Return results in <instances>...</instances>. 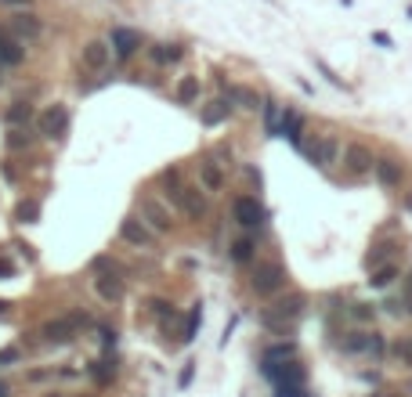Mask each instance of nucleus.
Segmentation results:
<instances>
[{
  "label": "nucleus",
  "instance_id": "obj_1",
  "mask_svg": "<svg viewBox=\"0 0 412 397\" xmlns=\"http://www.w3.org/2000/svg\"><path fill=\"white\" fill-rule=\"evenodd\" d=\"M301 314H304V297L293 293V297H282L261 321H264V329H271V332H293V325H297Z\"/></svg>",
  "mask_w": 412,
  "mask_h": 397
},
{
  "label": "nucleus",
  "instance_id": "obj_2",
  "mask_svg": "<svg viewBox=\"0 0 412 397\" xmlns=\"http://www.w3.org/2000/svg\"><path fill=\"white\" fill-rule=\"evenodd\" d=\"M138 217L149 224V228L156 232V235H170L174 232V213H170V206L163 202V199H156V195H141V202H138Z\"/></svg>",
  "mask_w": 412,
  "mask_h": 397
},
{
  "label": "nucleus",
  "instance_id": "obj_3",
  "mask_svg": "<svg viewBox=\"0 0 412 397\" xmlns=\"http://www.w3.org/2000/svg\"><path fill=\"white\" fill-rule=\"evenodd\" d=\"M250 286H253L257 297H275V293H282V289H286V271H282V264H275V260L257 264L253 274H250Z\"/></svg>",
  "mask_w": 412,
  "mask_h": 397
},
{
  "label": "nucleus",
  "instance_id": "obj_4",
  "mask_svg": "<svg viewBox=\"0 0 412 397\" xmlns=\"http://www.w3.org/2000/svg\"><path fill=\"white\" fill-rule=\"evenodd\" d=\"M166 195H170V202L178 206L185 217H192V220H203V217H206V199L199 195V188H189V185H174Z\"/></svg>",
  "mask_w": 412,
  "mask_h": 397
},
{
  "label": "nucleus",
  "instance_id": "obj_5",
  "mask_svg": "<svg viewBox=\"0 0 412 397\" xmlns=\"http://www.w3.org/2000/svg\"><path fill=\"white\" fill-rule=\"evenodd\" d=\"M87 314H66V318H54L44 325V339L47 344H69V339L80 332V325H87Z\"/></svg>",
  "mask_w": 412,
  "mask_h": 397
},
{
  "label": "nucleus",
  "instance_id": "obj_6",
  "mask_svg": "<svg viewBox=\"0 0 412 397\" xmlns=\"http://www.w3.org/2000/svg\"><path fill=\"white\" fill-rule=\"evenodd\" d=\"M36 130L44 138H62L69 130V108L66 105H47L40 116H36Z\"/></svg>",
  "mask_w": 412,
  "mask_h": 397
},
{
  "label": "nucleus",
  "instance_id": "obj_7",
  "mask_svg": "<svg viewBox=\"0 0 412 397\" xmlns=\"http://www.w3.org/2000/svg\"><path fill=\"white\" fill-rule=\"evenodd\" d=\"M120 239H124L127 246H134V249H149V246L156 242V232L149 228L141 217H124V220H120Z\"/></svg>",
  "mask_w": 412,
  "mask_h": 397
},
{
  "label": "nucleus",
  "instance_id": "obj_8",
  "mask_svg": "<svg viewBox=\"0 0 412 397\" xmlns=\"http://www.w3.org/2000/svg\"><path fill=\"white\" fill-rule=\"evenodd\" d=\"M109 62H112V47H109V40H87V43H84V51H80V66H84V69H91V73H105Z\"/></svg>",
  "mask_w": 412,
  "mask_h": 397
},
{
  "label": "nucleus",
  "instance_id": "obj_9",
  "mask_svg": "<svg viewBox=\"0 0 412 397\" xmlns=\"http://www.w3.org/2000/svg\"><path fill=\"white\" fill-rule=\"evenodd\" d=\"M11 33H15L19 43H33V40L44 36V22H40V15H33V11H15V15H11Z\"/></svg>",
  "mask_w": 412,
  "mask_h": 397
},
{
  "label": "nucleus",
  "instance_id": "obj_10",
  "mask_svg": "<svg viewBox=\"0 0 412 397\" xmlns=\"http://www.w3.org/2000/svg\"><path fill=\"white\" fill-rule=\"evenodd\" d=\"M231 213H235V220H239L243 228H257V224H264V206L253 195H239L235 206H231Z\"/></svg>",
  "mask_w": 412,
  "mask_h": 397
},
{
  "label": "nucleus",
  "instance_id": "obj_11",
  "mask_svg": "<svg viewBox=\"0 0 412 397\" xmlns=\"http://www.w3.org/2000/svg\"><path fill=\"white\" fill-rule=\"evenodd\" d=\"M109 47L116 51V58H131V54L141 47V33H138V29H127V26H116L112 36H109Z\"/></svg>",
  "mask_w": 412,
  "mask_h": 397
},
{
  "label": "nucleus",
  "instance_id": "obj_12",
  "mask_svg": "<svg viewBox=\"0 0 412 397\" xmlns=\"http://www.w3.org/2000/svg\"><path fill=\"white\" fill-rule=\"evenodd\" d=\"M224 166L221 163H213V159H199V185H203V192H221L224 188Z\"/></svg>",
  "mask_w": 412,
  "mask_h": 397
},
{
  "label": "nucleus",
  "instance_id": "obj_13",
  "mask_svg": "<svg viewBox=\"0 0 412 397\" xmlns=\"http://www.w3.org/2000/svg\"><path fill=\"white\" fill-rule=\"evenodd\" d=\"M94 293H98L105 304H120V300H124V278H120V274H98V278H94Z\"/></svg>",
  "mask_w": 412,
  "mask_h": 397
},
{
  "label": "nucleus",
  "instance_id": "obj_14",
  "mask_svg": "<svg viewBox=\"0 0 412 397\" xmlns=\"http://www.w3.org/2000/svg\"><path fill=\"white\" fill-rule=\"evenodd\" d=\"M22 58H26V47L15 36H8L4 29H0V69H4V66H19Z\"/></svg>",
  "mask_w": 412,
  "mask_h": 397
},
{
  "label": "nucleus",
  "instance_id": "obj_15",
  "mask_svg": "<svg viewBox=\"0 0 412 397\" xmlns=\"http://www.w3.org/2000/svg\"><path fill=\"white\" fill-rule=\"evenodd\" d=\"M336 152H340V145H336L333 138H318V141L308 145V155H311V163H318V166H329V163L336 159Z\"/></svg>",
  "mask_w": 412,
  "mask_h": 397
},
{
  "label": "nucleus",
  "instance_id": "obj_16",
  "mask_svg": "<svg viewBox=\"0 0 412 397\" xmlns=\"http://www.w3.org/2000/svg\"><path fill=\"white\" fill-rule=\"evenodd\" d=\"M199 76H181L178 80V87H174V101H178V105H192V101H199Z\"/></svg>",
  "mask_w": 412,
  "mask_h": 397
},
{
  "label": "nucleus",
  "instance_id": "obj_17",
  "mask_svg": "<svg viewBox=\"0 0 412 397\" xmlns=\"http://www.w3.org/2000/svg\"><path fill=\"white\" fill-rule=\"evenodd\" d=\"M149 54H152V62H156V66H174L185 51H181V43H152Z\"/></svg>",
  "mask_w": 412,
  "mask_h": 397
},
{
  "label": "nucleus",
  "instance_id": "obj_18",
  "mask_svg": "<svg viewBox=\"0 0 412 397\" xmlns=\"http://www.w3.org/2000/svg\"><path fill=\"white\" fill-rule=\"evenodd\" d=\"M301 127H304V116H301V112H293V108H286L282 120H278V134L289 138V141H301Z\"/></svg>",
  "mask_w": 412,
  "mask_h": 397
},
{
  "label": "nucleus",
  "instance_id": "obj_19",
  "mask_svg": "<svg viewBox=\"0 0 412 397\" xmlns=\"http://www.w3.org/2000/svg\"><path fill=\"white\" fill-rule=\"evenodd\" d=\"M231 116V101L228 98H217V101H210L206 108H203V123L206 127H217V123H224Z\"/></svg>",
  "mask_w": 412,
  "mask_h": 397
},
{
  "label": "nucleus",
  "instance_id": "obj_20",
  "mask_svg": "<svg viewBox=\"0 0 412 397\" xmlns=\"http://www.w3.org/2000/svg\"><path fill=\"white\" fill-rule=\"evenodd\" d=\"M33 120H36V112H33L29 101H15V105L8 108V123H11V127H29Z\"/></svg>",
  "mask_w": 412,
  "mask_h": 397
},
{
  "label": "nucleus",
  "instance_id": "obj_21",
  "mask_svg": "<svg viewBox=\"0 0 412 397\" xmlns=\"http://www.w3.org/2000/svg\"><path fill=\"white\" fill-rule=\"evenodd\" d=\"M228 101L231 105H243V108H261V98H257V91H250V87H228Z\"/></svg>",
  "mask_w": 412,
  "mask_h": 397
},
{
  "label": "nucleus",
  "instance_id": "obj_22",
  "mask_svg": "<svg viewBox=\"0 0 412 397\" xmlns=\"http://www.w3.org/2000/svg\"><path fill=\"white\" fill-rule=\"evenodd\" d=\"M347 166H351V170H358V174H366V170L373 166L369 148H347Z\"/></svg>",
  "mask_w": 412,
  "mask_h": 397
},
{
  "label": "nucleus",
  "instance_id": "obj_23",
  "mask_svg": "<svg viewBox=\"0 0 412 397\" xmlns=\"http://www.w3.org/2000/svg\"><path fill=\"white\" fill-rule=\"evenodd\" d=\"M253 249H257L253 239H235V242H231V260H235V264H250V260H253Z\"/></svg>",
  "mask_w": 412,
  "mask_h": 397
},
{
  "label": "nucleus",
  "instance_id": "obj_24",
  "mask_svg": "<svg viewBox=\"0 0 412 397\" xmlns=\"http://www.w3.org/2000/svg\"><path fill=\"white\" fill-rule=\"evenodd\" d=\"M293 354H297V347H293V344H278V347H268V351H264V365L293 361Z\"/></svg>",
  "mask_w": 412,
  "mask_h": 397
},
{
  "label": "nucleus",
  "instance_id": "obj_25",
  "mask_svg": "<svg viewBox=\"0 0 412 397\" xmlns=\"http://www.w3.org/2000/svg\"><path fill=\"white\" fill-rule=\"evenodd\" d=\"M36 217H40V202H36V199H22L19 210H15V220H19V224H33Z\"/></svg>",
  "mask_w": 412,
  "mask_h": 397
},
{
  "label": "nucleus",
  "instance_id": "obj_26",
  "mask_svg": "<svg viewBox=\"0 0 412 397\" xmlns=\"http://www.w3.org/2000/svg\"><path fill=\"white\" fill-rule=\"evenodd\" d=\"M380 181H383V185H398V181H401V170H398L391 159L380 163Z\"/></svg>",
  "mask_w": 412,
  "mask_h": 397
},
{
  "label": "nucleus",
  "instance_id": "obj_27",
  "mask_svg": "<svg viewBox=\"0 0 412 397\" xmlns=\"http://www.w3.org/2000/svg\"><path fill=\"white\" fill-rule=\"evenodd\" d=\"M8 145H11V148H29V145H33V134H29V130H22V127H15V130H11V138H8Z\"/></svg>",
  "mask_w": 412,
  "mask_h": 397
},
{
  "label": "nucleus",
  "instance_id": "obj_28",
  "mask_svg": "<svg viewBox=\"0 0 412 397\" xmlns=\"http://www.w3.org/2000/svg\"><path fill=\"white\" fill-rule=\"evenodd\" d=\"M199 325H203V311L196 307V311L189 314V325H185V332H181V339H185V344H189V339L196 336V329H199Z\"/></svg>",
  "mask_w": 412,
  "mask_h": 397
},
{
  "label": "nucleus",
  "instance_id": "obj_29",
  "mask_svg": "<svg viewBox=\"0 0 412 397\" xmlns=\"http://www.w3.org/2000/svg\"><path fill=\"white\" fill-rule=\"evenodd\" d=\"M394 354L405 361V365H412V336H405V339H398L394 344Z\"/></svg>",
  "mask_w": 412,
  "mask_h": 397
},
{
  "label": "nucleus",
  "instance_id": "obj_30",
  "mask_svg": "<svg viewBox=\"0 0 412 397\" xmlns=\"http://www.w3.org/2000/svg\"><path fill=\"white\" fill-rule=\"evenodd\" d=\"M22 354H19V347H4V351H0V365H15Z\"/></svg>",
  "mask_w": 412,
  "mask_h": 397
},
{
  "label": "nucleus",
  "instance_id": "obj_31",
  "mask_svg": "<svg viewBox=\"0 0 412 397\" xmlns=\"http://www.w3.org/2000/svg\"><path fill=\"white\" fill-rule=\"evenodd\" d=\"M394 267H387V271H376V278H373V286H387V282H394Z\"/></svg>",
  "mask_w": 412,
  "mask_h": 397
},
{
  "label": "nucleus",
  "instance_id": "obj_32",
  "mask_svg": "<svg viewBox=\"0 0 412 397\" xmlns=\"http://www.w3.org/2000/svg\"><path fill=\"white\" fill-rule=\"evenodd\" d=\"M51 372H44V368H33V372H26V383H44Z\"/></svg>",
  "mask_w": 412,
  "mask_h": 397
},
{
  "label": "nucleus",
  "instance_id": "obj_33",
  "mask_svg": "<svg viewBox=\"0 0 412 397\" xmlns=\"http://www.w3.org/2000/svg\"><path fill=\"white\" fill-rule=\"evenodd\" d=\"M0 4H8V8H26V11H29L33 0H0Z\"/></svg>",
  "mask_w": 412,
  "mask_h": 397
},
{
  "label": "nucleus",
  "instance_id": "obj_34",
  "mask_svg": "<svg viewBox=\"0 0 412 397\" xmlns=\"http://www.w3.org/2000/svg\"><path fill=\"white\" fill-rule=\"evenodd\" d=\"M192 365H196V361H189V368L181 372V386H189V383H192Z\"/></svg>",
  "mask_w": 412,
  "mask_h": 397
},
{
  "label": "nucleus",
  "instance_id": "obj_35",
  "mask_svg": "<svg viewBox=\"0 0 412 397\" xmlns=\"http://www.w3.org/2000/svg\"><path fill=\"white\" fill-rule=\"evenodd\" d=\"M11 271H15V267H11V260H0V274H4V278H8Z\"/></svg>",
  "mask_w": 412,
  "mask_h": 397
},
{
  "label": "nucleus",
  "instance_id": "obj_36",
  "mask_svg": "<svg viewBox=\"0 0 412 397\" xmlns=\"http://www.w3.org/2000/svg\"><path fill=\"white\" fill-rule=\"evenodd\" d=\"M0 397H8V386H4V383H0Z\"/></svg>",
  "mask_w": 412,
  "mask_h": 397
},
{
  "label": "nucleus",
  "instance_id": "obj_37",
  "mask_svg": "<svg viewBox=\"0 0 412 397\" xmlns=\"http://www.w3.org/2000/svg\"><path fill=\"white\" fill-rule=\"evenodd\" d=\"M47 397H62V393H47Z\"/></svg>",
  "mask_w": 412,
  "mask_h": 397
}]
</instances>
